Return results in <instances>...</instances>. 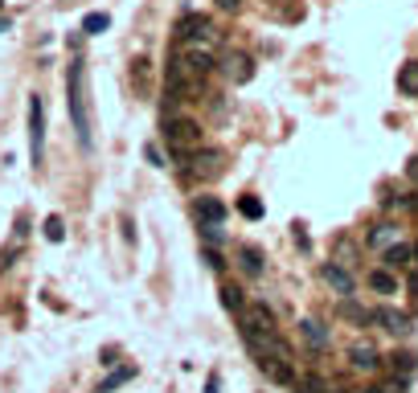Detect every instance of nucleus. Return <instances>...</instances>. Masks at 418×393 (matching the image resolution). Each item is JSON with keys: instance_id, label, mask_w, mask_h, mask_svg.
I'll return each instance as SVG.
<instances>
[{"instance_id": "obj_1", "label": "nucleus", "mask_w": 418, "mask_h": 393, "mask_svg": "<svg viewBox=\"0 0 418 393\" xmlns=\"http://www.w3.org/2000/svg\"><path fill=\"white\" fill-rule=\"evenodd\" d=\"M209 74H213V58H209V53L177 49V53L168 58L164 86H168V94H201V86H205Z\"/></svg>"}, {"instance_id": "obj_2", "label": "nucleus", "mask_w": 418, "mask_h": 393, "mask_svg": "<svg viewBox=\"0 0 418 393\" xmlns=\"http://www.w3.org/2000/svg\"><path fill=\"white\" fill-rule=\"evenodd\" d=\"M66 107H70V123H74V136L82 148H91V94H87V62L74 58L66 74Z\"/></svg>"}, {"instance_id": "obj_3", "label": "nucleus", "mask_w": 418, "mask_h": 393, "mask_svg": "<svg viewBox=\"0 0 418 393\" xmlns=\"http://www.w3.org/2000/svg\"><path fill=\"white\" fill-rule=\"evenodd\" d=\"M164 143L177 160H193L201 152V123L193 119H164Z\"/></svg>"}, {"instance_id": "obj_4", "label": "nucleus", "mask_w": 418, "mask_h": 393, "mask_svg": "<svg viewBox=\"0 0 418 393\" xmlns=\"http://www.w3.org/2000/svg\"><path fill=\"white\" fill-rule=\"evenodd\" d=\"M29 160H33V168L46 164V103H42V94L29 98Z\"/></svg>"}, {"instance_id": "obj_5", "label": "nucleus", "mask_w": 418, "mask_h": 393, "mask_svg": "<svg viewBox=\"0 0 418 393\" xmlns=\"http://www.w3.org/2000/svg\"><path fill=\"white\" fill-rule=\"evenodd\" d=\"M238 324H242V340H255V336H271V332H279L275 311H271L267 303H246L242 316H238Z\"/></svg>"}, {"instance_id": "obj_6", "label": "nucleus", "mask_w": 418, "mask_h": 393, "mask_svg": "<svg viewBox=\"0 0 418 393\" xmlns=\"http://www.w3.org/2000/svg\"><path fill=\"white\" fill-rule=\"evenodd\" d=\"M258 361V373L275 385H296V365L291 361H279V356H255Z\"/></svg>"}, {"instance_id": "obj_7", "label": "nucleus", "mask_w": 418, "mask_h": 393, "mask_svg": "<svg viewBox=\"0 0 418 393\" xmlns=\"http://www.w3.org/2000/svg\"><path fill=\"white\" fill-rule=\"evenodd\" d=\"M300 336H303V344L312 348V352H320V356L332 348V332H328L320 320H312V316H308V320H300Z\"/></svg>"}, {"instance_id": "obj_8", "label": "nucleus", "mask_w": 418, "mask_h": 393, "mask_svg": "<svg viewBox=\"0 0 418 393\" xmlns=\"http://www.w3.org/2000/svg\"><path fill=\"white\" fill-rule=\"evenodd\" d=\"M373 324L377 328H386V332H390V336H406V332H410V316H406V311H398V307H377V311H373Z\"/></svg>"}, {"instance_id": "obj_9", "label": "nucleus", "mask_w": 418, "mask_h": 393, "mask_svg": "<svg viewBox=\"0 0 418 393\" xmlns=\"http://www.w3.org/2000/svg\"><path fill=\"white\" fill-rule=\"evenodd\" d=\"M320 275H324V283L341 295V299L353 295V271H348V266H341V262H324V266H320Z\"/></svg>"}, {"instance_id": "obj_10", "label": "nucleus", "mask_w": 418, "mask_h": 393, "mask_svg": "<svg viewBox=\"0 0 418 393\" xmlns=\"http://www.w3.org/2000/svg\"><path fill=\"white\" fill-rule=\"evenodd\" d=\"M381 365V356H377V348L369 344V340H357V344L348 348V369H357V373H373Z\"/></svg>"}, {"instance_id": "obj_11", "label": "nucleus", "mask_w": 418, "mask_h": 393, "mask_svg": "<svg viewBox=\"0 0 418 393\" xmlns=\"http://www.w3.org/2000/svg\"><path fill=\"white\" fill-rule=\"evenodd\" d=\"M365 242H369L373 250H381V255H386L394 242H402V230H398L394 221H377V226L369 230V238H365Z\"/></svg>"}, {"instance_id": "obj_12", "label": "nucleus", "mask_w": 418, "mask_h": 393, "mask_svg": "<svg viewBox=\"0 0 418 393\" xmlns=\"http://www.w3.org/2000/svg\"><path fill=\"white\" fill-rule=\"evenodd\" d=\"M222 70H226V78L230 82H251V74H255V66H251V58L246 53H226V62H222Z\"/></svg>"}, {"instance_id": "obj_13", "label": "nucleus", "mask_w": 418, "mask_h": 393, "mask_svg": "<svg viewBox=\"0 0 418 393\" xmlns=\"http://www.w3.org/2000/svg\"><path fill=\"white\" fill-rule=\"evenodd\" d=\"M189 164H193V176L197 181H213L222 172V152H197Z\"/></svg>"}, {"instance_id": "obj_14", "label": "nucleus", "mask_w": 418, "mask_h": 393, "mask_svg": "<svg viewBox=\"0 0 418 393\" xmlns=\"http://www.w3.org/2000/svg\"><path fill=\"white\" fill-rule=\"evenodd\" d=\"M197 221H201V226H222V221H226V205H222V201H217V197H197Z\"/></svg>"}, {"instance_id": "obj_15", "label": "nucleus", "mask_w": 418, "mask_h": 393, "mask_svg": "<svg viewBox=\"0 0 418 393\" xmlns=\"http://www.w3.org/2000/svg\"><path fill=\"white\" fill-rule=\"evenodd\" d=\"M234 255H238V266H242V275H246V278H258L262 271H267V262H262V255H258V246H238Z\"/></svg>"}, {"instance_id": "obj_16", "label": "nucleus", "mask_w": 418, "mask_h": 393, "mask_svg": "<svg viewBox=\"0 0 418 393\" xmlns=\"http://www.w3.org/2000/svg\"><path fill=\"white\" fill-rule=\"evenodd\" d=\"M205 29H209V21L201 13H185V17L177 21V29H172V37H177V41H189V37H197V33H205Z\"/></svg>"}, {"instance_id": "obj_17", "label": "nucleus", "mask_w": 418, "mask_h": 393, "mask_svg": "<svg viewBox=\"0 0 418 393\" xmlns=\"http://www.w3.org/2000/svg\"><path fill=\"white\" fill-rule=\"evenodd\" d=\"M410 258H414V246L394 242V246L386 250V271H402V266H410Z\"/></svg>"}, {"instance_id": "obj_18", "label": "nucleus", "mask_w": 418, "mask_h": 393, "mask_svg": "<svg viewBox=\"0 0 418 393\" xmlns=\"http://www.w3.org/2000/svg\"><path fill=\"white\" fill-rule=\"evenodd\" d=\"M398 91L406 94V98H418V62H406V66L398 70Z\"/></svg>"}, {"instance_id": "obj_19", "label": "nucleus", "mask_w": 418, "mask_h": 393, "mask_svg": "<svg viewBox=\"0 0 418 393\" xmlns=\"http://www.w3.org/2000/svg\"><path fill=\"white\" fill-rule=\"evenodd\" d=\"M390 369H394V377H398V381H406V377H410V373L418 369L414 352H394V356H390Z\"/></svg>"}, {"instance_id": "obj_20", "label": "nucleus", "mask_w": 418, "mask_h": 393, "mask_svg": "<svg viewBox=\"0 0 418 393\" xmlns=\"http://www.w3.org/2000/svg\"><path fill=\"white\" fill-rule=\"evenodd\" d=\"M369 287L377 291V295H394V291H398V278L390 275V271H369Z\"/></svg>"}, {"instance_id": "obj_21", "label": "nucleus", "mask_w": 418, "mask_h": 393, "mask_svg": "<svg viewBox=\"0 0 418 393\" xmlns=\"http://www.w3.org/2000/svg\"><path fill=\"white\" fill-rule=\"evenodd\" d=\"M222 303H226V311H238V316H242V307H246V291H242V287H234V283H226V287H222Z\"/></svg>"}, {"instance_id": "obj_22", "label": "nucleus", "mask_w": 418, "mask_h": 393, "mask_svg": "<svg viewBox=\"0 0 418 393\" xmlns=\"http://www.w3.org/2000/svg\"><path fill=\"white\" fill-rule=\"evenodd\" d=\"M132 377H136V369H132V365H123V369H115L107 381H99V389H94V393H111V389H119V385H127Z\"/></svg>"}, {"instance_id": "obj_23", "label": "nucleus", "mask_w": 418, "mask_h": 393, "mask_svg": "<svg viewBox=\"0 0 418 393\" xmlns=\"http://www.w3.org/2000/svg\"><path fill=\"white\" fill-rule=\"evenodd\" d=\"M107 25H111V17H107V13H87V17H82V33H107Z\"/></svg>"}, {"instance_id": "obj_24", "label": "nucleus", "mask_w": 418, "mask_h": 393, "mask_svg": "<svg viewBox=\"0 0 418 393\" xmlns=\"http://www.w3.org/2000/svg\"><path fill=\"white\" fill-rule=\"evenodd\" d=\"M332 262H341V266H348V271H353V266H357V246L341 238V242H336V258H332Z\"/></svg>"}, {"instance_id": "obj_25", "label": "nucleus", "mask_w": 418, "mask_h": 393, "mask_svg": "<svg viewBox=\"0 0 418 393\" xmlns=\"http://www.w3.org/2000/svg\"><path fill=\"white\" fill-rule=\"evenodd\" d=\"M238 213H242L246 221H258V217H262V201H258V197H238Z\"/></svg>"}, {"instance_id": "obj_26", "label": "nucleus", "mask_w": 418, "mask_h": 393, "mask_svg": "<svg viewBox=\"0 0 418 393\" xmlns=\"http://www.w3.org/2000/svg\"><path fill=\"white\" fill-rule=\"evenodd\" d=\"M341 311H345L348 320H357V324H373V311H365V307H357V303H353V295H348V299L341 303Z\"/></svg>"}, {"instance_id": "obj_27", "label": "nucleus", "mask_w": 418, "mask_h": 393, "mask_svg": "<svg viewBox=\"0 0 418 393\" xmlns=\"http://www.w3.org/2000/svg\"><path fill=\"white\" fill-rule=\"evenodd\" d=\"M46 238H49V242H62V238H66V221H62L58 213L46 217Z\"/></svg>"}, {"instance_id": "obj_28", "label": "nucleus", "mask_w": 418, "mask_h": 393, "mask_svg": "<svg viewBox=\"0 0 418 393\" xmlns=\"http://www.w3.org/2000/svg\"><path fill=\"white\" fill-rule=\"evenodd\" d=\"M201 242H205L209 250H217L226 238H222V226H201Z\"/></svg>"}, {"instance_id": "obj_29", "label": "nucleus", "mask_w": 418, "mask_h": 393, "mask_svg": "<svg viewBox=\"0 0 418 393\" xmlns=\"http://www.w3.org/2000/svg\"><path fill=\"white\" fill-rule=\"evenodd\" d=\"M296 389H300V393H332L324 381H316V377H300V385H296Z\"/></svg>"}, {"instance_id": "obj_30", "label": "nucleus", "mask_w": 418, "mask_h": 393, "mask_svg": "<svg viewBox=\"0 0 418 393\" xmlns=\"http://www.w3.org/2000/svg\"><path fill=\"white\" fill-rule=\"evenodd\" d=\"M361 393H406V381H386V385H373V389H361Z\"/></svg>"}, {"instance_id": "obj_31", "label": "nucleus", "mask_w": 418, "mask_h": 393, "mask_svg": "<svg viewBox=\"0 0 418 393\" xmlns=\"http://www.w3.org/2000/svg\"><path fill=\"white\" fill-rule=\"evenodd\" d=\"M144 156L156 164V168H164V156H160V148H156V143H148V148H144Z\"/></svg>"}, {"instance_id": "obj_32", "label": "nucleus", "mask_w": 418, "mask_h": 393, "mask_svg": "<svg viewBox=\"0 0 418 393\" xmlns=\"http://www.w3.org/2000/svg\"><path fill=\"white\" fill-rule=\"evenodd\" d=\"M205 393H217V373H209V381H205Z\"/></svg>"}, {"instance_id": "obj_33", "label": "nucleus", "mask_w": 418, "mask_h": 393, "mask_svg": "<svg viewBox=\"0 0 418 393\" xmlns=\"http://www.w3.org/2000/svg\"><path fill=\"white\" fill-rule=\"evenodd\" d=\"M410 176H414V181H418V156H414V160H410Z\"/></svg>"}, {"instance_id": "obj_34", "label": "nucleus", "mask_w": 418, "mask_h": 393, "mask_svg": "<svg viewBox=\"0 0 418 393\" xmlns=\"http://www.w3.org/2000/svg\"><path fill=\"white\" fill-rule=\"evenodd\" d=\"M217 4H222V8H238V0H217Z\"/></svg>"}, {"instance_id": "obj_35", "label": "nucleus", "mask_w": 418, "mask_h": 393, "mask_svg": "<svg viewBox=\"0 0 418 393\" xmlns=\"http://www.w3.org/2000/svg\"><path fill=\"white\" fill-rule=\"evenodd\" d=\"M410 291H414V295H418V275H410Z\"/></svg>"}]
</instances>
